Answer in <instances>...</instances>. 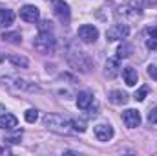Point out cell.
Returning <instances> with one entry per match:
<instances>
[{"mask_svg":"<svg viewBox=\"0 0 157 156\" xmlns=\"http://www.w3.org/2000/svg\"><path fill=\"white\" fill-rule=\"evenodd\" d=\"M4 153H6V154H9V153H11V151H9V149H7V147H0V154H4Z\"/></svg>","mask_w":157,"mask_h":156,"instance_id":"28","label":"cell"},{"mask_svg":"<svg viewBox=\"0 0 157 156\" xmlns=\"http://www.w3.org/2000/svg\"><path fill=\"white\" fill-rule=\"evenodd\" d=\"M17 125H18V121H17V117L13 116V114L6 112V114L0 116V129L2 130H13Z\"/></svg>","mask_w":157,"mask_h":156,"instance_id":"11","label":"cell"},{"mask_svg":"<svg viewBox=\"0 0 157 156\" xmlns=\"http://www.w3.org/2000/svg\"><path fill=\"white\" fill-rule=\"evenodd\" d=\"M122 79H124V83H126L128 86H135V84H137V81H139V74H137V70H135V68L126 66V68L122 70Z\"/></svg>","mask_w":157,"mask_h":156,"instance_id":"12","label":"cell"},{"mask_svg":"<svg viewBox=\"0 0 157 156\" xmlns=\"http://www.w3.org/2000/svg\"><path fill=\"white\" fill-rule=\"evenodd\" d=\"M77 37L86 44H91V42H95L99 39V30L95 26H91V24H82L77 31Z\"/></svg>","mask_w":157,"mask_h":156,"instance_id":"5","label":"cell"},{"mask_svg":"<svg viewBox=\"0 0 157 156\" xmlns=\"http://www.w3.org/2000/svg\"><path fill=\"white\" fill-rule=\"evenodd\" d=\"M20 18L26 20V22H37L40 18V11L37 6H31V4H26L20 7Z\"/></svg>","mask_w":157,"mask_h":156,"instance_id":"9","label":"cell"},{"mask_svg":"<svg viewBox=\"0 0 157 156\" xmlns=\"http://www.w3.org/2000/svg\"><path fill=\"white\" fill-rule=\"evenodd\" d=\"M2 40L4 42H11V44H20L22 42V35H20V31H7V33H2Z\"/></svg>","mask_w":157,"mask_h":156,"instance_id":"18","label":"cell"},{"mask_svg":"<svg viewBox=\"0 0 157 156\" xmlns=\"http://www.w3.org/2000/svg\"><path fill=\"white\" fill-rule=\"evenodd\" d=\"M70 121H71V127H73L75 132H86V129H88L86 119H82V117H73V119H70Z\"/></svg>","mask_w":157,"mask_h":156,"instance_id":"21","label":"cell"},{"mask_svg":"<svg viewBox=\"0 0 157 156\" xmlns=\"http://www.w3.org/2000/svg\"><path fill=\"white\" fill-rule=\"evenodd\" d=\"M39 30L40 31H51V22L49 20H42L39 24Z\"/></svg>","mask_w":157,"mask_h":156,"instance_id":"26","label":"cell"},{"mask_svg":"<svg viewBox=\"0 0 157 156\" xmlns=\"http://www.w3.org/2000/svg\"><path fill=\"white\" fill-rule=\"evenodd\" d=\"M148 121L152 125H157V107H154L150 112H148Z\"/></svg>","mask_w":157,"mask_h":156,"instance_id":"25","label":"cell"},{"mask_svg":"<svg viewBox=\"0 0 157 156\" xmlns=\"http://www.w3.org/2000/svg\"><path fill=\"white\" fill-rule=\"evenodd\" d=\"M53 11H55V15L59 17V20H60V22H64V24H68V22H70L71 11H70L68 2H64V0H57V2H55V6H53Z\"/></svg>","mask_w":157,"mask_h":156,"instance_id":"7","label":"cell"},{"mask_svg":"<svg viewBox=\"0 0 157 156\" xmlns=\"http://www.w3.org/2000/svg\"><path fill=\"white\" fill-rule=\"evenodd\" d=\"M2 61H4V53L0 51V63H2Z\"/></svg>","mask_w":157,"mask_h":156,"instance_id":"30","label":"cell"},{"mask_svg":"<svg viewBox=\"0 0 157 156\" xmlns=\"http://www.w3.org/2000/svg\"><path fill=\"white\" fill-rule=\"evenodd\" d=\"M13 20H15V13L11 9H7V7L0 9V28H9L13 24Z\"/></svg>","mask_w":157,"mask_h":156,"instance_id":"15","label":"cell"},{"mask_svg":"<svg viewBox=\"0 0 157 156\" xmlns=\"http://www.w3.org/2000/svg\"><path fill=\"white\" fill-rule=\"evenodd\" d=\"M44 127L49 129L55 134H64V136L73 132L71 121L66 119L64 116H60V114H46L44 116Z\"/></svg>","mask_w":157,"mask_h":156,"instance_id":"2","label":"cell"},{"mask_svg":"<svg viewBox=\"0 0 157 156\" xmlns=\"http://www.w3.org/2000/svg\"><path fill=\"white\" fill-rule=\"evenodd\" d=\"M26 121L28 123H35L37 119H39V110L37 109H29V110H26Z\"/></svg>","mask_w":157,"mask_h":156,"instance_id":"23","label":"cell"},{"mask_svg":"<svg viewBox=\"0 0 157 156\" xmlns=\"http://www.w3.org/2000/svg\"><path fill=\"white\" fill-rule=\"evenodd\" d=\"M148 37L150 39L146 40V46L150 50H157V28H148Z\"/></svg>","mask_w":157,"mask_h":156,"instance_id":"22","label":"cell"},{"mask_svg":"<svg viewBox=\"0 0 157 156\" xmlns=\"http://www.w3.org/2000/svg\"><path fill=\"white\" fill-rule=\"evenodd\" d=\"M93 132H95V138H97L99 142H110V140L113 138V127L108 125V123H99V125H95Z\"/></svg>","mask_w":157,"mask_h":156,"instance_id":"8","label":"cell"},{"mask_svg":"<svg viewBox=\"0 0 157 156\" xmlns=\"http://www.w3.org/2000/svg\"><path fill=\"white\" fill-rule=\"evenodd\" d=\"M132 51H133L132 44L122 42V44L119 46V50H117V57H119V59H126V57H130V55H132Z\"/></svg>","mask_w":157,"mask_h":156,"instance_id":"20","label":"cell"},{"mask_svg":"<svg viewBox=\"0 0 157 156\" xmlns=\"http://www.w3.org/2000/svg\"><path fill=\"white\" fill-rule=\"evenodd\" d=\"M122 121H124V125H126L128 129L139 127V125H141V114H139V110H135V109L124 110V112H122Z\"/></svg>","mask_w":157,"mask_h":156,"instance_id":"10","label":"cell"},{"mask_svg":"<svg viewBox=\"0 0 157 156\" xmlns=\"http://www.w3.org/2000/svg\"><path fill=\"white\" fill-rule=\"evenodd\" d=\"M64 55H66V61L70 63V66L73 70H77L80 74H88L91 70V59L88 57L86 51H82L75 44H68Z\"/></svg>","mask_w":157,"mask_h":156,"instance_id":"1","label":"cell"},{"mask_svg":"<svg viewBox=\"0 0 157 156\" xmlns=\"http://www.w3.org/2000/svg\"><path fill=\"white\" fill-rule=\"evenodd\" d=\"M15 86L20 88V90H28V92H37L39 90V86L35 83H29L26 79H15Z\"/></svg>","mask_w":157,"mask_h":156,"instance_id":"17","label":"cell"},{"mask_svg":"<svg viewBox=\"0 0 157 156\" xmlns=\"http://www.w3.org/2000/svg\"><path fill=\"white\" fill-rule=\"evenodd\" d=\"M139 2H143V4H155V0H139ZM137 2V4H139Z\"/></svg>","mask_w":157,"mask_h":156,"instance_id":"29","label":"cell"},{"mask_svg":"<svg viewBox=\"0 0 157 156\" xmlns=\"http://www.w3.org/2000/svg\"><path fill=\"white\" fill-rule=\"evenodd\" d=\"M4 110H6V109H4V105H0V112H4Z\"/></svg>","mask_w":157,"mask_h":156,"instance_id":"31","label":"cell"},{"mask_svg":"<svg viewBox=\"0 0 157 156\" xmlns=\"http://www.w3.org/2000/svg\"><path fill=\"white\" fill-rule=\"evenodd\" d=\"M93 103V96L90 92H78L77 96V107L80 110H88V107Z\"/></svg>","mask_w":157,"mask_h":156,"instance_id":"14","label":"cell"},{"mask_svg":"<svg viewBox=\"0 0 157 156\" xmlns=\"http://www.w3.org/2000/svg\"><path fill=\"white\" fill-rule=\"evenodd\" d=\"M141 15H143V7L137 6V4H132V2L121 4L117 9H115V18H117L119 22H122V24L133 22V20H137Z\"/></svg>","mask_w":157,"mask_h":156,"instance_id":"3","label":"cell"},{"mask_svg":"<svg viewBox=\"0 0 157 156\" xmlns=\"http://www.w3.org/2000/svg\"><path fill=\"white\" fill-rule=\"evenodd\" d=\"M108 99H110L113 105H126L130 97H128V94L122 92V90H112V92L108 94Z\"/></svg>","mask_w":157,"mask_h":156,"instance_id":"13","label":"cell"},{"mask_svg":"<svg viewBox=\"0 0 157 156\" xmlns=\"http://www.w3.org/2000/svg\"><path fill=\"white\" fill-rule=\"evenodd\" d=\"M55 37H53V33L51 31H39V35L35 37L33 40V46H35V50L42 53V55H49V53H53L55 51Z\"/></svg>","mask_w":157,"mask_h":156,"instance_id":"4","label":"cell"},{"mask_svg":"<svg viewBox=\"0 0 157 156\" xmlns=\"http://www.w3.org/2000/svg\"><path fill=\"white\" fill-rule=\"evenodd\" d=\"M130 35V28L126 24H113L108 31H106V39L110 42H115V40H124Z\"/></svg>","mask_w":157,"mask_h":156,"instance_id":"6","label":"cell"},{"mask_svg":"<svg viewBox=\"0 0 157 156\" xmlns=\"http://www.w3.org/2000/svg\"><path fill=\"white\" fill-rule=\"evenodd\" d=\"M146 94H148V86H141L137 92H135V96H133V99L135 101H144V97H146Z\"/></svg>","mask_w":157,"mask_h":156,"instance_id":"24","label":"cell"},{"mask_svg":"<svg viewBox=\"0 0 157 156\" xmlns=\"http://www.w3.org/2000/svg\"><path fill=\"white\" fill-rule=\"evenodd\" d=\"M7 61H9L11 64H15L17 68H28V66H29V61H28L26 57H22V55H9Z\"/></svg>","mask_w":157,"mask_h":156,"instance_id":"19","label":"cell"},{"mask_svg":"<svg viewBox=\"0 0 157 156\" xmlns=\"http://www.w3.org/2000/svg\"><path fill=\"white\" fill-rule=\"evenodd\" d=\"M119 61H121L119 57H112V59L106 61V70L104 72H106L108 77H115L119 74Z\"/></svg>","mask_w":157,"mask_h":156,"instance_id":"16","label":"cell"},{"mask_svg":"<svg viewBox=\"0 0 157 156\" xmlns=\"http://www.w3.org/2000/svg\"><path fill=\"white\" fill-rule=\"evenodd\" d=\"M148 76L157 81V64H150L148 66Z\"/></svg>","mask_w":157,"mask_h":156,"instance_id":"27","label":"cell"}]
</instances>
